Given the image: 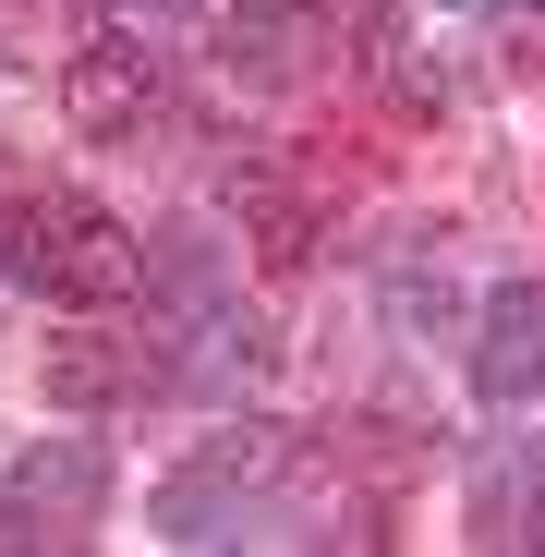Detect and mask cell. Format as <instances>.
Here are the masks:
<instances>
[{
  "mask_svg": "<svg viewBox=\"0 0 545 557\" xmlns=\"http://www.w3.org/2000/svg\"><path fill=\"white\" fill-rule=\"evenodd\" d=\"M0 278H25V292L61 304V315H98V304L146 292V243L98 195H13L0 207Z\"/></svg>",
  "mask_w": 545,
  "mask_h": 557,
  "instance_id": "obj_1",
  "label": "cell"
},
{
  "mask_svg": "<svg viewBox=\"0 0 545 557\" xmlns=\"http://www.w3.org/2000/svg\"><path fill=\"white\" fill-rule=\"evenodd\" d=\"M280 473H292V424L243 412L219 448H195V460H182V473L146 497V533H170V545H231V533H243V509L280 485Z\"/></svg>",
  "mask_w": 545,
  "mask_h": 557,
  "instance_id": "obj_2",
  "label": "cell"
},
{
  "mask_svg": "<svg viewBox=\"0 0 545 557\" xmlns=\"http://www.w3.org/2000/svg\"><path fill=\"white\" fill-rule=\"evenodd\" d=\"M61 122L85 146H146L170 122V61L146 49V25H110V37H85L61 61Z\"/></svg>",
  "mask_w": 545,
  "mask_h": 557,
  "instance_id": "obj_3",
  "label": "cell"
},
{
  "mask_svg": "<svg viewBox=\"0 0 545 557\" xmlns=\"http://www.w3.org/2000/svg\"><path fill=\"white\" fill-rule=\"evenodd\" d=\"M98 509H110V448H98V436H37L13 473H0V545L85 533Z\"/></svg>",
  "mask_w": 545,
  "mask_h": 557,
  "instance_id": "obj_4",
  "label": "cell"
},
{
  "mask_svg": "<svg viewBox=\"0 0 545 557\" xmlns=\"http://www.w3.org/2000/svg\"><path fill=\"white\" fill-rule=\"evenodd\" d=\"M146 388H170V339L146 327H61L49 339V400L61 412H122V400H146Z\"/></svg>",
  "mask_w": 545,
  "mask_h": 557,
  "instance_id": "obj_5",
  "label": "cell"
},
{
  "mask_svg": "<svg viewBox=\"0 0 545 557\" xmlns=\"http://www.w3.org/2000/svg\"><path fill=\"white\" fill-rule=\"evenodd\" d=\"M315 49H327V13H315V0H219V73L255 85V98L304 85Z\"/></svg>",
  "mask_w": 545,
  "mask_h": 557,
  "instance_id": "obj_6",
  "label": "cell"
},
{
  "mask_svg": "<svg viewBox=\"0 0 545 557\" xmlns=\"http://www.w3.org/2000/svg\"><path fill=\"white\" fill-rule=\"evenodd\" d=\"M473 388L497 412L545 400V278H497L485 292V315H473Z\"/></svg>",
  "mask_w": 545,
  "mask_h": 557,
  "instance_id": "obj_7",
  "label": "cell"
},
{
  "mask_svg": "<svg viewBox=\"0 0 545 557\" xmlns=\"http://www.w3.org/2000/svg\"><path fill=\"white\" fill-rule=\"evenodd\" d=\"M243 292V278H231V243L219 231H158L146 243V327L170 339V327H195V315H219Z\"/></svg>",
  "mask_w": 545,
  "mask_h": 557,
  "instance_id": "obj_8",
  "label": "cell"
},
{
  "mask_svg": "<svg viewBox=\"0 0 545 557\" xmlns=\"http://www.w3.org/2000/svg\"><path fill=\"white\" fill-rule=\"evenodd\" d=\"M231 207H243V231H255L267 267H304V255H315V207L292 195L280 170H243V182H231Z\"/></svg>",
  "mask_w": 545,
  "mask_h": 557,
  "instance_id": "obj_9",
  "label": "cell"
},
{
  "mask_svg": "<svg viewBox=\"0 0 545 557\" xmlns=\"http://www.w3.org/2000/svg\"><path fill=\"white\" fill-rule=\"evenodd\" d=\"M110 13H122V25H146V37H158V25H195V13H207V0H110Z\"/></svg>",
  "mask_w": 545,
  "mask_h": 557,
  "instance_id": "obj_10",
  "label": "cell"
},
{
  "mask_svg": "<svg viewBox=\"0 0 545 557\" xmlns=\"http://www.w3.org/2000/svg\"><path fill=\"white\" fill-rule=\"evenodd\" d=\"M436 13H509V0H436Z\"/></svg>",
  "mask_w": 545,
  "mask_h": 557,
  "instance_id": "obj_11",
  "label": "cell"
}]
</instances>
